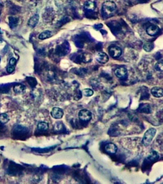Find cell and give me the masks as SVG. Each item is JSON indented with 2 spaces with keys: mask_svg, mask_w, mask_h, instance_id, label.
Segmentation results:
<instances>
[{
  "mask_svg": "<svg viewBox=\"0 0 163 184\" xmlns=\"http://www.w3.org/2000/svg\"><path fill=\"white\" fill-rule=\"evenodd\" d=\"M156 134V129L155 128H150L144 134L143 137L142 143L143 145L145 147L149 146L152 142L153 138Z\"/></svg>",
  "mask_w": 163,
  "mask_h": 184,
  "instance_id": "7a4b0ae2",
  "label": "cell"
},
{
  "mask_svg": "<svg viewBox=\"0 0 163 184\" xmlns=\"http://www.w3.org/2000/svg\"><path fill=\"white\" fill-rule=\"evenodd\" d=\"M50 114L54 119H60L63 117L64 112L62 109L59 108V107H54L51 110Z\"/></svg>",
  "mask_w": 163,
  "mask_h": 184,
  "instance_id": "277c9868",
  "label": "cell"
},
{
  "mask_svg": "<svg viewBox=\"0 0 163 184\" xmlns=\"http://www.w3.org/2000/svg\"><path fill=\"white\" fill-rule=\"evenodd\" d=\"M96 60L100 63L105 64L109 60V57L107 56V54L103 52H98L96 56Z\"/></svg>",
  "mask_w": 163,
  "mask_h": 184,
  "instance_id": "52a82bcc",
  "label": "cell"
},
{
  "mask_svg": "<svg viewBox=\"0 0 163 184\" xmlns=\"http://www.w3.org/2000/svg\"><path fill=\"white\" fill-rule=\"evenodd\" d=\"M108 51L110 56L114 58L119 57L122 54L121 48L119 47H117V46H112V47H110Z\"/></svg>",
  "mask_w": 163,
  "mask_h": 184,
  "instance_id": "8992f818",
  "label": "cell"
},
{
  "mask_svg": "<svg viewBox=\"0 0 163 184\" xmlns=\"http://www.w3.org/2000/svg\"><path fill=\"white\" fill-rule=\"evenodd\" d=\"M104 150L106 152L108 153L109 154H114L117 151V147L114 143H108L104 147Z\"/></svg>",
  "mask_w": 163,
  "mask_h": 184,
  "instance_id": "ba28073f",
  "label": "cell"
},
{
  "mask_svg": "<svg viewBox=\"0 0 163 184\" xmlns=\"http://www.w3.org/2000/svg\"><path fill=\"white\" fill-rule=\"evenodd\" d=\"M153 48V45L151 42H147L143 45V49L145 51L149 52L152 51V50Z\"/></svg>",
  "mask_w": 163,
  "mask_h": 184,
  "instance_id": "e0dca14e",
  "label": "cell"
},
{
  "mask_svg": "<svg viewBox=\"0 0 163 184\" xmlns=\"http://www.w3.org/2000/svg\"><path fill=\"white\" fill-rule=\"evenodd\" d=\"M159 157V155L158 152L156 151H152L149 154V155L147 157V159L150 161H155L157 159H158Z\"/></svg>",
  "mask_w": 163,
  "mask_h": 184,
  "instance_id": "5bb4252c",
  "label": "cell"
},
{
  "mask_svg": "<svg viewBox=\"0 0 163 184\" xmlns=\"http://www.w3.org/2000/svg\"><path fill=\"white\" fill-rule=\"evenodd\" d=\"M115 75L120 79H124L128 75L127 69L124 67H119L115 70Z\"/></svg>",
  "mask_w": 163,
  "mask_h": 184,
  "instance_id": "5b68a950",
  "label": "cell"
},
{
  "mask_svg": "<svg viewBox=\"0 0 163 184\" xmlns=\"http://www.w3.org/2000/svg\"><path fill=\"white\" fill-rule=\"evenodd\" d=\"M39 20V15L38 14L34 15L33 16L30 18L28 22H27V25H28L31 27H35L36 24H38Z\"/></svg>",
  "mask_w": 163,
  "mask_h": 184,
  "instance_id": "8fae6325",
  "label": "cell"
},
{
  "mask_svg": "<svg viewBox=\"0 0 163 184\" xmlns=\"http://www.w3.org/2000/svg\"><path fill=\"white\" fill-rule=\"evenodd\" d=\"M116 8L117 6L115 3L111 1H104L102 5V10L106 16L110 17L114 14Z\"/></svg>",
  "mask_w": 163,
  "mask_h": 184,
  "instance_id": "6da1fadb",
  "label": "cell"
},
{
  "mask_svg": "<svg viewBox=\"0 0 163 184\" xmlns=\"http://www.w3.org/2000/svg\"><path fill=\"white\" fill-rule=\"evenodd\" d=\"M78 117L82 121H89L92 119V113L88 110H82L78 113Z\"/></svg>",
  "mask_w": 163,
  "mask_h": 184,
  "instance_id": "3957f363",
  "label": "cell"
},
{
  "mask_svg": "<svg viewBox=\"0 0 163 184\" xmlns=\"http://www.w3.org/2000/svg\"><path fill=\"white\" fill-rule=\"evenodd\" d=\"M8 121L9 118L7 114H6V113H1V114H0V122L1 124L7 123Z\"/></svg>",
  "mask_w": 163,
  "mask_h": 184,
  "instance_id": "ac0fdd59",
  "label": "cell"
},
{
  "mask_svg": "<svg viewBox=\"0 0 163 184\" xmlns=\"http://www.w3.org/2000/svg\"><path fill=\"white\" fill-rule=\"evenodd\" d=\"M37 127L39 130L46 131L48 129V124L45 122H40L38 124Z\"/></svg>",
  "mask_w": 163,
  "mask_h": 184,
  "instance_id": "2e32d148",
  "label": "cell"
},
{
  "mask_svg": "<svg viewBox=\"0 0 163 184\" xmlns=\"http://www.w3.org/2000/svg\"><path fill=\"white\" fill-rule=\"evenodd\" d=\"M151 94L155 97H162L163 96V90L160 87H153L151 89Z\"/></svg>",
  "mask_w": 163,
  "mask_h": 184,
  "instance_id": "9c48e42d",
  "label": "cell"
},
{
  "mask_svg": "<svg viewBox=\"0 0 163 184\" xmlns=\"http://www.w3.org/2000/svg\"><path fill=\"white\" fill-rule=\"evenodd\" d=\"M0 14H1V12H0Z\"/></svg>",
  "mask_w": 163,
  "mask_h": 184,
  "instance_id": "cb8c5ba5",
  "label": "cell"
},
{
  "mask_svg": "<svg viewBox=\"0 0 163 184\" xmlns=\"http://www.w3.org/2000/svg\"><path fill=\"white\" fill-rule=\"evenodd\" d=\"M51 36H52V32L50 31L47 30L41 33L38 36V38L40 40H45V39L50 38Z\"/></svg>",
  "mask_w": 163,
  "mask_h": 184,
  "instance_id": "4fadbf2b",
  "label": "cell"
},
{
  "mask_svg": "<svg viewBox=\"0 0 163 184\" xmlns=\"http://www.w3.org/2000/svg\"><path fill=\"white\" fill-rule=\"evenodd\" d=\"M155 69L156 70V71H158L159 72H162L163 71V63L162 61H159L155 65Z\"/></svg>",
  "mask_w": 163,
  "mask_h": 184,
  "instance_id": "ffe728a7",
  "label": "cell"
},
{
  "mask_svg": "<svg viewBox=\"0 0 163 184\" xmlns=\"http://www.w3.org/2000/svg\"><path fill=\"white\" fill-rule=\"evenodd\" d=\"M14 71V66H8L7 68V72L8 73H12Z\"/></svg>",
  "mask_w": 163,
  "mask_h": 184,
  "instance_id": "603a6c76",
  "label": "cell"
},
{
  "mask_svg": "<svg viewBox=\"0 0 163 184\" xmlns=\"http://www.w3.org/2000/svg\"><path fill=\"white\" fill-rule=\"evenodd\" d=\"M147 33L150 36H154L156 34H158V33L159 31V27L155 26V25H151L149 26L147 28Z\"/></svg>",
  "mask_w": 163,
  "mask_h": 184,
  "instance_id": "30bf717a",
  "label": "cell"
},
{
  "mask_svg": "<svg viewBox=\"0 0 163 184\" xmlns=\"http://www.w3.org/2000/svg\"><path fill=\"white\" fill-rule=\"evenodd\" d=\"M82 94L86 97H90L94 94V91L90 89H85L82 91Z\"/></svg>",
  "mask_w": 163,
  "mask_h": 184,
  "instance_id": "d6986e66",
  "label": "cell"
},
{
  "mask_svg": "<svg viewBox=\"0 0 163 184\" xmlns=\"http://www.w3.org/2000/svg\"><path fill=\"white\" fill-rule=\"evenodd\" d=\"M91 59H92L91 56L88 54H84L82 56V60L84 61V63L90 62V61H91Z\"/></svg>",
  "mask_w": 163,
  "mask_h": 184,
  "instance_id": "44dd1931",
  "label": "cell"
},
{
  "mask_svg": "<svg viewBox=\"0 0 163 184\" xmlns=\"http://www.w3.org/2000/svg\"><path fill=\"white\" fill-rule=\"evenodd\" d=\"M16 62H17V60L15 59V58L12 57L10 59V61H9V64H10V66H14L15 64H16Z\"/></svg>",
  "mask_w": 163,
  "mask_h": 184,
  "instance_id": "7402d4cb",
  "label": "cell"
},
{
  "mask_svg": "<svg viewBox=\"0 0 163 184\" xmlns=\"http://www.w3.org/2000/svg\"><path fill=\"white\" fill-rule=\"evenodd\" d=\"M26 91L25 85L23 84H17L14 87V91L17 94H22Z\"/></svg>",
  "mask_w": 163,
  "mask_h": 184,
  "instance_id": "7c38bea8",
  "label": "cell"
},
{
  "mask_svg": "<svg viewBox=\"0 0 163 184\" xmlns=\"http://www.w3.org/2000/svg\"><path fill=\"white\" fill-rule=\"evenodd\" d=\"M84 8L86 10H93L95 8V4L93 1H87L84 4Z\"/></svg>",
  "mask_w": 163,
  "mask_h": 184,
  "instance_id": "9a60e30c",
  "label": "cell"
}]
</instances>
